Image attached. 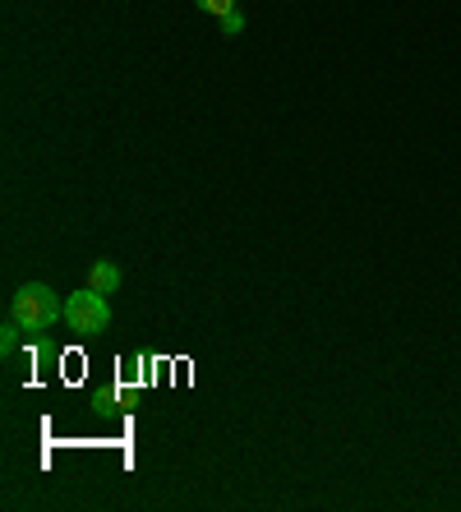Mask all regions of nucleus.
Returning <instances> with one entry per match:
<instances>
[{
  "mask_svg": "<svg viewBox=\"0 0 461 512\" xmlns=\"http://www.w3.org/2000/svg\"><path fill=\"white\" fill-rule=\"evenodd\" d=\"M60 314H65V305H60V296L47 282L19 286V296L10 300V319L24 323V333H42V328H51Z\"/></svg>",
  "mask_w": 461,
  "mask_h": 512,
  "instance_id": "f257e3e1",
  "label": "nucleus"
},
{
  "mask_svg": "<svg viewBox=\"0 0 461 512\" xmlns=\"http://www.w3.org/2000/svg\"><path fill=\"white\" fill-rule=\"evenodd\" d=\"M65 323H70L74 333L93 337V333H107L111 323V305L102 291H93V286H83V291H74L70 300H65Z\"/></svg>",
  "mask_w": 461,
  "mask_h": 512,
  "instance_id": "f03ea898",
  "label": "nucleus"
},
{
  "mask_svg": "<svg viewBox=\"0 0 461 512\" xmlns=\"http://www.w3.org/2000/svg\"><path fill=\"white\" fill-rule=\"evenodd\" d=\"M88 286H93V291H102V296H111V291L120 286V268H116V263H107V259H97L93 268H88Z\"/></svg>",
  "mask_w": 461,
  "mask_h": 512,
  "instance_id": "7ed1b4c3",
  "label": "nucleus"
},
{
  "mask_svg": "<svg viewBox=\"0 0 461 512\" xmlns=\"http://www.w3.org/2000/svg\"><path fill=\"white\" fill-rule=\"evenodd\" d=\"M194 5H199L203 14H213L217 24H222L226 14H236V10H240V0H194Z\"/></svg>",
  "mask_w": 461,
  "mask_h": 512,
  "instance_id": "20e7f679",
  "label": "nucleus"
},
{
  "mask_svg": "<svg viewBox=\"0 0 461 512\" xmlns=\"http://www.w3.org/2000/svg\"><path fill=\"white\" fill-rule=\"evenodd\" d=\"M19 333H24V323L19 319H5V337H0V351L14 356V346H19Z\"/></svg>",
  "mask_w": 461,
  "mask_h": 512,
  "instance_id": "39448f33",
  "label": "nucleus"
},
{
  "mask_svg": "<svg viewBox=\"0 0 461 512\" xmlns=\"http://www.w3.org/2000/svg\"><path fill=\"white\" fill-rule=\"evenodd\" d=\"M222 33H226V37H240V33H245V14H240V10L226 14V19H222Z\"/></svg>",
  "mask_w": 461,
  "mask_h": 512,
  "instance_id": "423d86ee",
  "label": "nucleus"
}]
</instances>
